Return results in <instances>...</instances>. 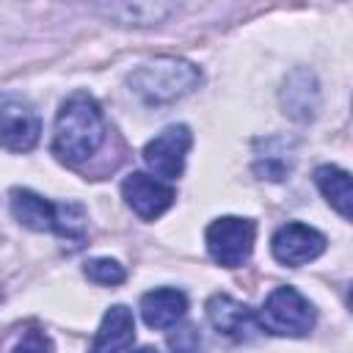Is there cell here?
<instances>
[{
	"label": "cell",
	"instance_id": "cell-1",
	"mask_svg": "<svg viewBox=\"0 0 353 353\" xmlns=\"http://www.w3.org/2000/svg\"><path fill=\"white\" fill-rule=\"evenodd\" d=\"M105 138V119L94 97L74 94L69 97L55 119L52 152L63 163H83L88 160Z\"/></svg>",
	"mask_w": 353,
	"mask_h": 353
},
{
	"label": "cell",
	"instance_id": "cell-2",
	"mask_svg": "<svg viewBox=\"0 0 353 353\" xmlns=\"http://www.w3.org/2000/svg\"><path fill=\"white\" fill-rule=\"evenodd\" d=\"M201 80L199 66L182 58H154L130 74V88L149 105L174 102L190 94Z\"/></svg>",
	"mask_w": 353,
	"mask_h": 353
},
{
	"label": "cell",
	"instance_id": "cell-3",
	"mask_svg": "<svg viewBox=\"0 0 353 353\" xmlns=\"http://www.w3.org/2000/svg\"><path fill=\"white\" fill-rule=\"evenodd\" d=\"M11 212L22 226L36 232H58L66 240H83L85 234V212L80 204H50L25 188L11 190Z\"/></svg>",
	"mask_w": 353,
	"mask_h": 353
},
{
	"label": "cell",
	"instance_id": "cell-4",
	"mask_svg": "<svg viewBox=\"0 0 353 353\" xmlns=\"http://www.w3.org/2000/svg\"><path fill=\"white\" fill-rule=\"evenodd\" d=\"M259 323L279 336H303L314 328V309L295 287H276L259 312Z\"/></svg>",
	"mask_w": 353,
	"mask_h": 353
},
{
	"label": "cell",
	"instance_id": "cell-5",
	"mask_svg": "<svg viewBox=\"0 0 353 353\" xmlns=\"http://www.w3.org/2000/svg\"><path fill=\"white\" fill-rule=\"evenodd\" d=\"M256 223L237 215H223L207 226V251L221 268H237L251 256Z\"/></svg>",
	"mask_w": 353,
	"mask_h": 353
},
{
	"label": "cell",
	"instance_id": "cell-6",
	"mask_svg": "<svg viewBox=\"0 0 353 353\" xmlns=\"http://www.w3.org/2000/svg\"><path fill=\"white\" fill-rule=\"evenodd\" d=\"M190 143H193V132L185 124H171L143 146V160L157 176L176 179L185 171Z\"/></svg>",
	"mask_w": 353,
	"mask_h": 353
},
{
	"label": "cell",
	"instance_id": "cell-7",
	"mask_svg": "<svg viewBox=\"0 0 353 353\" xmlns=\"http://www.w3.org/2000/svg\"><path fill=\"white\" fill-rule=\"evenodd\" d=\"M121 196L130 204V210L143 221L160 218L176 199L171 185H165V182H160V179H154V176H149L143 171H132V174L124 176Z\"/></svg>",
	"mask_w": 353,
	"mask_h": 353
},
{
	"label": "cell",
	"instance_id": "cell-8",
	"mask_svg": "<svg viewBox=\"0 0 353 353\" xmlns=\"http://www.w3.org/2000/svg\"><path fill=\"white\" fill-rule=\"evenodd\" d=\"M270 251L273 256L281 262V265H290V268H298V265H306L312 259H317L323 251H325V237L306 226V223H284L273 240H270Z\"/></svg>",
	"mask_w": 353,
	"mask_h": 353
},
{
	"label": "cell",
	"instance_id": "cell-9",
	"mask_svg": "<svg viewBox=\"0 0 353 353\" xmlns=\"http://www.w3.org/2000/svg\"><path fill=\"white\" fill-rule=\"evenodd\" d=\"M41 119L22 99H6L0 105V146L8 152H30L39 141Z\"/></svg>",
	"mask_w": 353,
	"mask_h": 353
},
{
	"label": "cell",
	"instance_id": "cell-10",
	"mask_svg": "<svg viewBox=\"0 0 353 353\" xmlns=\"http://www.w3.org/2000/svg\"><path fill=\"white\" fill-rule=\"evenodd\" d=\"M207 320L212 323V328L234 342H248L256 334V317L248 306H243L240 301L229 298V295H212L207 301Z\"/></svg>",
	"mask_w": 353,
	"mask_h": 353
},
{
	"label": "cell",
	"instance_id": "cell-11",
	"mask_svg": "<svg viewBox=\"0 0 353 353\" xmlns=\"http://www.w3.org/2000/svg\"><path fill=\"white\" fill-rule=\"evenodd\" d=\"M135 339V320L124 303H116L105 312L102 325L91 342L88 353H124Z\"/></svg>",
	"mask_w": 353,
	"mask_h": 353
},
{
	"label": "cell",
	"instance_id": "cell-12",
	"mask_svg": "<svg viewBox=\"0 0 353 353\" xmlns=\"http://www.w3.org/2000/svg\"><path fill=\"white\" fill-rule=\"evenodd\" d=\"M188 312V298L185 292L179 290H171V287H160V290H152L141 298V314H143V323L149 328H171L176 325Z\"/></svg>",
	"mask_w": 353,
	"mask_h": 353
},
{
	"label": "cell",
	"instance_id": "cell-13",
	"mask_svg": "<svg viewBox=\"0 0 353 353\" xmlns=\"http://www.w3.org/2000/svg\"><path fill=\"white\" fill-rule=\"evenodd\" d=\"M314 182L325 201L347 221L350 218V204H353V190H350V174L336 168V165H320L314 171Z\"/></svg>",
	"mask_w": 353,
	"mask_h": 353
},
{
	"label": "cell",
	"instance_id": "cell-14",
	"mask_svg": "<svg viewBox=\"0 0 353 353\" xmlns=\"http://www.w3.org/2000/svg\"><path fill=\"white\" fill-rule=\"evenodd\" d=\"M97 11H102L119 25H157L165 17H171L176 8L160 3H110V6H97Z\"/></svg>",
	"mask_w": 353,
	"mask_h": 353
},
{
	"label": "cell",
	"instance_id": "cell-15",
	"mask_svg": "<svg viewBox=\"0 0 353 353\" xmlns=\"http://www.w3.org/2000/svg\"><path fill=\"white\" fill-rule=\"evenodd\" d=\"M85 276L94 284L113 287V284H121L127 279V270L116 259H91V262H85Z\"/></svg>",
	"mask_w": 353,
	"mask_h": 353
},
{
	"label": "cell",
	"instance_id": "cell-16",
	"mask_svg": "<svg viewBox=\"0 0 353 353\" xmlns=\"http://www.w3.org/2000/svg\"><path fill=\"white\" fill-rule=\"evenodd\" d=\"M168 345L174 353H201V336L193 325H182L168 336Z\"/></svg>",
	"mask_w": 353,
	"mask_h": 353
},
{
	"label": "cell",
	"instance_id": "cell-17",
	"mask_svg": "<svg viewBox=\"0 0 353 353\" xmlns=\"http://www.w3.org/2000/svg\"><path fill=\"white\" fill-rule=\"evenodd\" d=\"M11 353H52V342H50V336L44 331L30 328V331L22 334V339L14 345Z\"/></svg>",
	"mask_w": 353,
	"mask_h": 353
},
{
	"label": "cell",
	"instance_id": "cell-18",
	"mask_svg": "<svg viewBox=\"0 0 353 353\" xmlns=\"http://www.w3.org/2000/svg\"><path fill=\"white\" fill-rule=\"evenodd\" d=\"M135 353H160L157 347H141V350H135Z\"/></svg>",
	"mask_w": 353,
	"mask_h": 353
}]
</instances>
